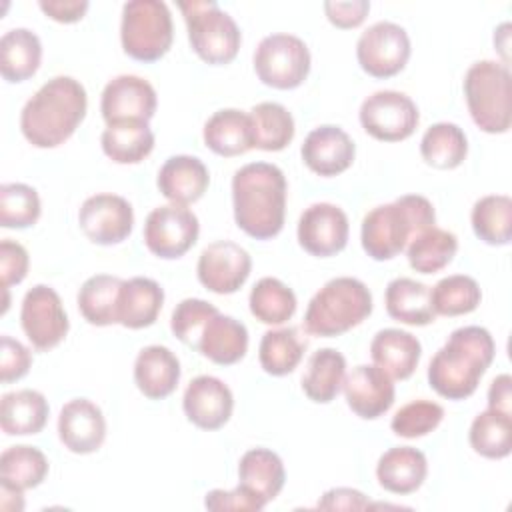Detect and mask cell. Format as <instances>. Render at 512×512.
<instances>
[{
  "label": "cell",
  "instance_id": "6da1fadb",
  "mask_svg": "<svg viewBox=\"0 0 512 512\" xmlns=\"http://www.w3.org/2000/svg\"><path fill=\"white\" fill-rule=\"evenodd\" d=\"M284 172L268 162H250L234 172V220L242 232L256 240L274 238L286 216Z\"/></svg>",
  "mask_w": 512,
  "mask_h": 512
},
{
  "label": "cell",
  "instance_id": "7a4b0ae2",
  "mask_svg": "<svg viewBox=\"0 0 512 512\" xmlns=\"http://www.w3.org/2000/svg\"><path fill=\"white\" fill-rule=\"evenodd\" d=\"M86 108V88L72 76H54L24 104L20 130L32 146L56 148L74 134Z\"/></svg>",
  "mask_w": 512,
  "mask_h": 512
},
{
  "label": "cell",
  "instance_id": "3957f363",
  "mask_svg": "<svg viewBox=\"0 0 512 512\" xmlns=\"http://www.w3.org/2000/svg\"><path fill=\"white\" fill-rule=\"evenodd\" d=\"M496 344L482 326L456 328L446 344L432 356L428 366L430 388L448 400L472 396L480 378L492 364Z\"/></svg>",
  "mask_w": 512,
  "mask_h": 512
},
{
  "label": "cell",
  "instance_id": "277c9868",
  "mask_svg": "<svg viewBox=\"0 0 512 512\" xmlns=\"http://www.w3.org/2000/svg\"><path fill=\"white\" fill-rule=\"evenodd\" d=\"M436 224V212L428 198L404 194L390 204L372 208L362 218L360 240L372 260H392L422 230Z\"/></svg>",
  "mask_w": 512,
  "mask_h": 512
},
{
  "label": "cell",
  "instance_id": "5b68a950",
  "mask_svg": "<svg viewBox=\"0 0 512 512\" xmlns=\"http://www.w3.org/2000/svg\"><path fill=\"white\" fill-rule=\"evenodd\" d=\"M372 312L368 286L352 276L328 280L308 302L304 328L312 336L332 338L348 332Z\"/></svg>",
  "mask_w": 512,
  "mask_h": 512
},
{
  "label": "cell",
  "instance_id": "8992f818",
  "mask_svg": "<svg viewBox=\"0 0 512 512\" xmlns=\"http://www.w3.org/2000/svg\"><path fill=\"white\" fill-rule=\"evenodd\" d=\"M464 96L474 124L488 134H504L512 122L510 68L504 62H474L464 76Z\"/></svg>",
  "mask_w": 512,
  "mask_h": 512
},
{
  "label": "cell",
  "instance_id": "52a82bcc",
  "mask_svg": "<svg viewBox=\"0 0 512 512\" xmlns=\"http://www.w3.org/2000/svg\"><path fill=\"white\" fill-rule=\"evenodd\" d=\"M178 8L184 14L188 40L192 50L206 64H228L236 58L242 34L234 18L224 12L216 2H178Z\"/></svg>",
  "mask_w": 512,
  "mask_h": 512
},
{
  "label": "cell",
  "instance_id": "ba28073f",
  "mask_svg": "<svg viewBox=\"0 0 512 512\" xmlns=\"http://www.w3.org/2000/svg\"><path fill=\"white\" fill-rule=\"evenodd\" d=\"M172 38V16L162 0H130L122 6L120 42L130 58L160 60L170 50Z\"/></svg>",
  "mask_w": 512,
  "mask_h": 512
},
{
  "label": "cell",
  "instance_id": "9c48e42d",
  "mask_svg": "<svg viewBox=\"0 0 512 512\" xmlns=\"http://www.w3.org/2000/svg\"><path fill=\"white\" fill-rule=\"evenodd\" d=\"M254 70L266 86L298 88L310 72V50L294 34H270L260 40L254 52Z\"/></svg>",
  "mask_w": 512,
  "mask_h": 512
},
{
  "label": "cell",
  "instance_id": "30bf717a",
  "mask_svg": "<svg viewBox=\"0 0 512 512\" xmlns=\"http://www.w3.org/2000/svg\"><path fill=\"white\" fill-rule=\"evenodd\" d=\"M360 124L376 140L400 142L414 134L420 114L410 96L398 90H378L360 106Z\"/></svg>",
  "mask_w": 512,
  "mask_h": 512
},
{
  "label": "cell",
  "instance_id": "8fae6325",
  "mask_svg": "<svg viewBox=\"0 0 512 512\" xmlns=\"http://www.w3.org/2000/svg\"><path fill=\"white\" fill-rule=\"evenodd\" d=\"M200 224L196 214L182 204L154 208L144 222L146 248L164 260L184 256L198 240Z\"/></svg>",
  "mask_w": 512,
  "mask_h": 512
},
{
  "label": "cell",
  "instance_id": "7c38bea8",
  "mask_svg": "<svg viewBox=\"0 0 512 512\" xmlns=\"http://www.w3.org/2000/svg\"><path fill=\"white\" fill-rule=\"evenodd\" d=\"M356 58L360 68L374 78L396 76L410 58V38L394 22H376L360 34Z\"/></svg>",
  "mask_w": 512,
  "mask_h": 512
},
{
  "label": "cell",
  "instance_id": "4fadbf2b",
  "mask_svg": "<svg viewBox=\"0 0 512 512\" xmlns=\"http://www.w3.org/2000/svg\"><path fill=\"white\" fill-rule=\"evenodd\" d=\"M20 324L32 346L42 352L58 346L70 328L58 292L46 284H36L24 294Z\"/></svg>",
  "mask_w": 512,
  "mask_h": 512
},
{
  "label": "cell",
  "instance_id": "5bb4252c",
  "mask_svg": "<svg viewBox=\"0 0 512 512\" xmlns=\"http://www.w3.org/2000/svg\"><path fill=\"white\" fill-rule=\"evenodd\" d=\"M78 222L90 242L112 246L130 236L134 210L130 202L118 194H94L82 202Z\"/></svg>",
  "mask_w": 512,
  "mask_h": 512
},
{
  "label": "cell",
  "instance_id": "9a60e30c",
  "mask_svg": "<svg viewBox=\"0 0 512 512\" xmlns=\"http://www.w3.org/2000/svg\"><path fill=\"white\" fill-rule=\"evenodd\" d=\"M348 232L350 224L346 212L330 202L310 204L298 220L300 246L318 258L342 252L348 244Z\"/></svg>",
  "mask_w": 512,
  "mask_h": 512
},
{
  "label": "cell",
  "instance_id": "2e32d148",
  "mask_svg": "<svg viewBox=\"0 0 512 512\" xmlns=\"http://www.w3.org/2000/svg\"><path fill=\"white\" fill-rule=\"evenodd\" d=\"M252 270L250 254L232 240L208 244L198 258V280L216 294H234L248 280Z\"/></svg>",
  "mask_w": 512,
  "mask_h": 512
},
{
  "label": "cell",
  "instance_id": "e0dca14e",
  "mask_svg": "<svg viewBox=\"0 0 512 512\" xmlns=\"http://www.w3.org/2000/svg\"><path fill=\"white\" fill-rule=\"evenodd\" d=\"M156 104V90L148 80L134 74H120L104 86L100 112L108 126L130 120L148 122L156 112Z\"/></svg>",
  "mask_w": 512,
  "mask_h": 512
},
{
  "label": "cell",
  "instance_id": "ac0fdd59",
  "mask_svg": "<svg viewBox=\"0 0 512 512\" xmlns=\"http://www.w3.org/2000/svg\"><path fill=\"white\" fill-rule=\"evenodd\" d=\"M182 408L194 426L202 430H218L232 416L234 396L220 378L202 374L186 386Z\"/></svg>",
  "mask_w": 512,
  "mask_h": 512
},
{
  "label": "cell",
  "instance_id": "d6986e66",
  "mask_svg": "<svg viewBox=\"0 0 512 512\" xmlns=\"http://www.w3.org/2000/svg\"><path fill=\"white\" fill-rule=\"evenodd\" d=\"M342 388L350 410L364 420L382 416L394 404L392 378L376 364H360L352 368V372L344 376Z\"/></svg>",
  "mask_w": 512,
  "mask_h": 512
},
{
  "label": "cell",
  "instance_id": "ffe728a7",
  "mask_svg": "<svg viewBox=\"0 0 512 512\" xmlns=\"http://www.w3.org/2000/svg\"><path fill=\"white\" fill-rule=\"evenodd\" d=\"M58 436L64 448L74 454L96 452L106 438V420L102 410L88 398L66 402L58 416Z\"/></svg>",
  "mask_w": 512,
  "mask_h": 512
},
{
  "label": "cell",
  "instance_id": "44dd1931",
  "mask_svg": "<svg viewBox=\"0 0 512 512\" xmlns=\"http://www.w3.org/2000/svg\"><path fill=\"white\" fill-rule=\"evenodd\" d=\"M304 164L318 176H336L348 170L356 156L352 138L332 124H324L308 132L300 148Z\"/></svg>",
  "mask_w": 512,
  "mask_h": 512
},
{
  "label": "cell",
  "instance_id": "7402d4cb",
  "mask_svg": "<svg viewBox=\"0 0 512 512\" xmlns=\"http://www.w3.org/2000/svg\"><path fill=\"white\" fill-rule=\"evenodd\" d=\"M158 190L172 204H192L200 200L210 184V174L204 162L196 156H170L156 178Z\"/></svg>",
  "mask_w": 512,
  "mask_h": 512
},
{
  "label": "cell",
  "instance_id": "603a6c76",
  "mask_svg": "<svg viewBox=\"0 0 512 512\" xmlns=\"http://www.w3.org/2000/svg\"><path fill=\"white\" fill-rule=\"evenodd\" d=\"M420 354V340L400 328H384L376 332L370 342V356L374 364L392 380L410 378L420 362Z\"/></svg>",
  "mask_w": 512,
  "mask_h": 512
},
{
  "label": "cell",
  "instance_id": "cb8c5ba5",
  "mask_svg": "<svg viewBox=\"0 0 512 512\" xmlns=\"http://www.w3.org/2000/svg\"><path fill=\"white\" fill-rule=\"evenodd\" d=\"M134 382L146 398L162 400L170 396L180 382V362L166 346H146L136 356Z\"/></svg>",
  "mask_w": 512,
  "mask_h": 512
},
{
  "label": "cell",
  "instance_id": "d4e9b609",
  "mask_svg": "<svg viewBox=\"0 0 512 512\" xmlns=\"http://www.w3.org/2000/svg\"><path fill=\"white\" fill-rule=\"evenodd\" d=\"M196 350L214 364H236L248 350V330L240 320L216 312L204 324Z\"/></svg>",
  "mask_w": 512,
  "mask_h": 512
},
{
  "label": "cell",
  "instance_id": "484cf974",
  "mask_svg": "<svg viewBox=\"0 0 512 512\" xmlns=\"http://www.w3.org/2000/svg\"><path fill=\"white\" fill-rule=\"evenodd\" d=\"M204 144L218 156H240L254 148V128L248 112L224 108L214 112L204 124Z\"/></svg>",
  "mask_w": 512,
  "mask_h": 512
},
{
  "label": "cell",
  "instance_id": "4316f807",
  "mask_svg": "<svg viewBox=\"0 0 512 512\" xmlns=\"http://www.w3.org/2000/svg\"><path fill=\"white\" fill-rule=\"evenodd\" d=\"M164 304V290L146 276L122 280L118 294V324L130 330L148 328L156 322Z\"/></svg>",
  "mask_w": 512,
  "mask_h": 512
},
{
  "label": "cell",
  "instance_id": "83f0119b",
  "mask_svg": "<svg viewBox=\"0 0 512 512\" xmlns=\"http://www.w3.org/2000/svg\"><path fill=\"white\" fill-rule=\"evenodd\" d=\"M428 474L426 456L412 446H394L386 450L376 466L378 484L392 494L416 492Z\"/></svg>",
  "mask_w": 512,
  "mask_h": 512
},
{
  "label": "cell",
  "instance_id": "f1b7e54d",
  "mask_svg": "<svg viewBox=\"0 0 512 512\" xmlns=\"http://www.w3.org/2000/svg\"><path fill=\"white\" fill-rule=\"evenodd\" d=\"M50 406L42 392L24 388L2 396L0 426L8 436L38 434L48 420Z\"/></svg>",
  "mask_w": 512,
  "mask_h": 512
},
{
  "label": "cell",
  "instance_id": "f546056e",
  "mask_svg": "<svg viewBox=\"0 0 512 512\" xmlns=\"http://www.w3.org/2000/svg\"><path fill=\"white\" fill-rule=\"evenodd\" d=\"M384 304L390 318L408 326H426L436 318L430 286L414 278H394L386 286Z\"/></svg>",
  "mask_w": 512,
  "mask_h": 512
},
{
  "label": "cell",
  "instance_id": "4dcf8cb0",
  "mask_svg": "<svg viewBox=\"0 0 512 512\" xmlns=\"http://www.w3.org/2000/svg\"><path fill=\"white\" fill-rule=\"evenodd\" d=\"M42 60L40 38L28 28H12L0 38V74L6 82L32 78Z\"/></svg>",
  "mask_w": 512,
  "mask_h": 512
},
{
  "label": "cell",
  "instance_id": "1f68e13d",
  "mask_svg": "<svg viewBox=\"0 0 512 512\" xmlns=\"http://www.w3.org/2000/svg\"><path fill=\"white\" fill-rule=\"evenodd\" d=\"M238 478L244 488H248L268 504L284 488L286 472L276 452L268 448H252L240 458Z\"/></svg>",
  "mask_w": 512,
  "mask_h": 512
},
{
  "label": "cell",
  "instance_id": "d6a6232c",
  "mask_svg": "<svg viewBox=\"0 0 512 512\" xmlns=\"http://www.w3.org/2000/svg\"><path fill=\"white\" fill-rule=\"evenodd\" d=\"M344 376L346 358L336 348H320L308 358L302 390L312 402L328 404L338 396Z\"/></svg>",
  "mask_w": 512,
  "mask_h": 512
},
{
  "label": "cell",
  "instance_id": "836d02e7",
  "mask_svg": "<svg viewBox=\"0 0 512 512\" xmlns=\"http://www.w3.org/2000/svg\"><path fill=\"white\" fill-rule=\"evenodd\" d=\"M104 154L116 164H138L154 148V132L148 122L130 120L106 126L100 136Z\"/></svg>",
  "mask_w": 512,
  "mask_h": 512
},
{
  "label": "cell",
  "instance_id": "e575fe53",
  "mask_svg": "<svg viewBox=\"0 0 512 512\" xmlns=\"http://www.w3.org/2000/svg\"><path fill=\"white\" fill-rule=\"evenodd\" d=\"M122 278L112 274H94L78 290V310L88 324H118V294Z\"/></svg>",
  "mask_w": 512,
  "mask_h": 512
},
{
  "label": "cell",
  "instance_id": "d590c367",
  "mask_svg": "<svg viewBox=\"0 0 512 512\" xmlns=\"http://www.w3.org/2000/svg\"><path fill=\"white\" fill-rule=\"evenodd\" d=\"M420 154L426 164L438 170L458 168L468 154V140L464 130L452 122H436L432 124L422 140Z\"/></svg>",
  "mask_w": 512,
  "mask_h": 512
},
{
  "label": "cell",
  "instance_id": "8d00e7d4",
  "mask_svg": "<svg viewBox=\"0 0 512 512\" xmlns=\"http://www.w3.org/2000/svg\"><path fill=\"white\" fill-rule=\"evenodd\" d=\"M458 250V238L438 226H430L416 234L406 246L408 264L420 274H434L446 268Z\"/></svg>",
  "mask_w": 512,
  "mask_h": 512
},
{
  "label": "cell",
  "instance_id": "74e56055",
  "mask_svg": "<svg viewBox=\"0 0 512 512\" xmlns=\"http://www.w3.org/2000/svg\"><path fill=\"white\" fill-rule=\"evenodd\" d=\"M474 234L490 246H506L512 238V200L506 194H488L476 200L470 214Z\"/></svg>",
  "mask_w": 512,
  "mask_h": 512
},
{
  "label": "cell",
  "instance_id": "f35d334b",
  "mask_svg": "<svg viewBox=\"0 0 512 512\" xmlns=\"http://www.w3.org/2000/svg\"><path fill=\"white\" fill-rule=\"evenodd\" d=\"M306 340H302L298 328H276L264 332L258 348V360L264 372L272 376L290 374L302 360Z\"/></svg>",
  "mask_w": 512,
  "mask_h": 512
},
{
  "label": "cell",
  "instance_id": "ab89813d",
  "mask_svg": "<svg viewBox=\"0 0 512 512\" xmlns=\"http://www.w3.org/2000/svg\"><path fill=\"white\" fill-rule=\"evenodd\" d=\"M468 440L474 452L484 458H506L512 450V414L492 408L480 412L470 424Z\"/></svg>",
  "mask_w": 512,
  "mask_h": 512
},
{
  "label": "cell",
  "instance_id": "60d3db41",
  "mask_svg": "<svg viewBox=\"0 0 512 512\" xmlns=\"http://www.w3.org/2000/svg\"><path fill=\"white\" fill-rule=\"evenodd\" d=\"M250 312L256 320L270 326L288 322L296 312V294L282 280L264 276L250 290Z\"/></svg>",
  "mask_w": 512,
  "mask_h": 512
},
{
  "label": "cell",
  "instance_id": "b9f144b4",
  "mask_svg": "<svg viewBox=\"0 0 512 512\" xmlns=\"http://www.w3.org/2000/svg\"><path fill=\"white\" fill-rule=\"evenodd\" d=\"M254 128V148L266 152L284 150L294 138V118L278 102H260L250 112Z\"/></svg>",
  "mask_w": 512,
  "mask_h": 512
},
{
  "label": "cell",
  "instance_id": "7bdbcfd3",
  "mask_svg": "<svg viewBox=\"0 0 512 512\" xmlns=\"http://www.w3.org/2000/svg\"><path fill=\"white\" fill-rule=\"evenodd\" d=\"M48 474V460L42 450L26 444L10 446L0 456V482L20 490L36 488Z\"/></svg>",
  "mask_w": 512,
  "mask_h": 512
},
{
  "label": "cell",
  "instance_id": "ee69618b",
  "mask_svg": "<svg viewBox=\"0 0 512 512\" xmlns=\"http://www.w3.org/2000/svg\"><path fill=\"white\" fill-rule=\"evenodd\" d=\"M432 308L440 316H462L478 308L482 292L478 282L466 274H452L430 288Z\"/></svg>",
  "mask_w": 512,
  "mask_h": 512
},
{
  "label": "cell",
  "instance_id": "f6af8a7d",
  "mask_svg": "<svg viewBox=\"0 0 512 512\" xmlns=\"http://www.w3.org/2000/svg\"><path fill=\"white\" fill-rule=\"evenodd\" d=\"M38 192L22 182L0 186V226L2 228H28L40 218Z\"/></svg>",
  "mask_w": 512,
  "mask_h": 512
},
{
  "label": "cell",
  "instance_id": "bcb514c9",
  "mask_svg": "<svg viewBox=\"0 0 512 512\" xmlns=\"http://www.w3.org/2000/svg\"><path fill=\"white\" fill-rule=\"evenodd\" d=\"M444 418V408L432 400H412L404 404L392 416L390 428L396 436L402 438H420L438 428Z\"/></svg>",
  "mask_w": 512,
  "mask_h": 512
},
{
  "label": "cell",
  "instance_id": "7dc6e473",
  "mask_svg": "<svg viewBox=\"0 0 512 512\" xmlns=\"http://www.w3.org/2000/svg\"><path fill=\"white\" fill-rule=\"evenodd\" d=\"M218 312V308L206 300L200 298H186L180 304H176L172 318H170V328L172 334L186 346L196 348L200 332L208 318H212Z\"/></svg>",
  "mask_w": 512,
  "mask_h": 512
},
{
  "label": "cell",
  "instance_id": "c3c4849f",
  "mask_svg": "<svg viewBox=\"0 0 512 512\" xmlns=\"http://www.w3.org/2000/svg\"><path fill=\"white\" fill-rule=\"evenodd\" d=\"M30 364H32L30 350L22 342L4 334L0 338V380H2V384H10V382L26 376L30 370Z\"/></svg>",
  "mask_w": 512,
  "mask_h": 512
},
{
  "label": "cell",
  "instance_id": "681fc988",
  "mask_svg": "<svg viewBox=\"0 0 512 512\" xmlns=\"http://www.w3.org/2000/svg\"><path fill=\"white\" fill-rule=\"evenodd\" d=\"M204 506L208 510H242V512H258L266 506V502L238 484L234 490H210L204 498Z\"/></svg>",
  "mask_w": 512,
  "mask_h": 512
},
{
  "label": "cell",
  "instance_id": "f907efd6",
  "mask_svg": "<svg viewBox=\"0 0 512 512\" xmlns=\"http://www.w3.org/2000/svg\"><path fill=\"white\" fill-rule=\"evenodd\" d=\"M28 264V252L22 244L10 238L0 242V276L4 290H8L12 284H20L26 278Z\"/></svg>",
  "mask_w": 512,
  "mask_h": 512
},
{
  "label": "cell",
  "instance_id": "816d5d0a",
  "mask_svg": "<svg viewBox=\"0 0 512 512\" xmlns=\"http://www.w3.org/2000/svg\"><path fill=\"white\" fill-rule=\"evenodd\" d=\"M324 12L328 20L338 28H356L364 22L370 12V2L352 0V2H324Z\"/></svg>",
  "mask_w": 512,
  "mask_h": 512
},
{
  "label": "cell",
  "instance_id": "f5cc1de1",
  "mask_svg": "<svg viewBox=\"0 0 512 512\" xmlns=\"http://www.w3.org/2000/svg\"><path fill=\"white\" fill-rule=\"evenodd\" d=\"M316 508L320 510H366L370 500L356 488H332L324 492Z\"/></svg>",
  "mask_w": 512,
  "mask_h": 512
},
{
  "label": "cell",
  "instance_id": "db71d44e",
  "mask_svg": "<svg viewBox=\"0 0 512 512\" xmlns=\"http://www.w3.org/2000/svg\"><path fill=\"white\" fill-rule=\"evenodd\" d=\"M38 6L48 18L62 24H72L82 20L88 10L86 0H40Z\"/></svg>",
  "mask_w": 512,
  "mask_h": 512
},
{
  "label": "cell",
  "instance_id": "11a10c76",
  "mask_svg": "<svg viewBox=\"0 0 512 512\" xmlns=\"http://www.w3.org/2000/svg\"><path fill=\"white\" fill-rule=\"evenodd\" d=\"M488 408L512 414V378L510 374H500L492 380L488 388Z\"/></svg>",
  "mask_w": 512,
  "mask_h": 512
},
{
  "label": "cell",
  "instance_id": "9f6ffc18",
  "mask_svg": "<svg viewBox=\"0 0 512 512\" xmlns=\"http://www.w3.org/2000/svg\"><path fill=\"white\" fill-rule=\"evenodd\" d=\"M22 492L24 490H20L8 482H0V506L10 512H20L24 508Z\"/></svg>",
  "mask_w": 512,
  "mask_h": 512
}]
</instances>
